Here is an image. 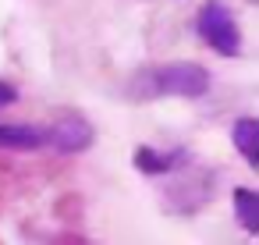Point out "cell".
I'll return each mask as SVG.
<instances>
[{"instance_id":"2","label":"cell","mask_w":259,"mask_h":245,"mask_svg":"<svg viewBox=\"0 0 259 245\" xmlns=\"http://www.w3.org/2000/svg\"><path fill=\"white\" fill-rule=\"evenodd\" d=\"M199 36L220 57H238L241 54V29H238V22H234V15L224 0H209L199 11Z\"/></svg>"},{"instance_id":"6","label":"cell","mask_w":259,"mask_h":245,"mask_svg":"<svg viewBox=\"0 0 259 245\" xmlns=\"http://www.w3.org/2000/svg\"><path fill=\"white\" fill-rule=\"evenodd\" d=\"M178 160H181V153H160V149H153V146L135 149V167H139L142 174H163V171H170Z\"/></svg>"},{"instance_id":"5","label":"cell","mask_w":259,"mask_h":245,"mask_svg":"<svg viewBox=\"0 0 259 245\" xmlns=\"http://www.w3.org/2000/svg\"><path fill=\"white\" fill-rule=\"evenodd\" d=\"M231 139H234L238 153L245 156V164L255 167V164H259V121H255V117H241V121H234Z\"/></svg>"},{"instance_id":"8","label":"cell","mask_w":259,"mask_h":245,"mask_svg":"<svg viewBox=\"0 0 259 245\" xmlns=\"http://www.w3.org/2000/svg\"><path fill=\"white\" fill-rule=\"evenodd\" d=\"M15 100H18V89H15L11 82L0 78V107H8V103H15Z\"/></svg>"},{"instance_id":"1","label":"cell","mask_w":259,"mask_h":245,"mask_svg":"<svg viewBox=\"0 0 259 245\" xmlns=\"http://www.w3.org/2000/svg\"><path fill=\"white\" fill-rule=\"evenodd\" d=\"M132 93L139 100H156V96H185V100H195V96H206L209 93V71L202 64H192V61L156 64V68H149L146 75L135 78Z\"/></svg>"},{"instance_id":"3","label":"cell","mask_w":259,"mask_h":245,"mask_svg":"<svg viewBox=\"0 0 259 245\" xmlns=\"http://www.w3.org/2000/svg\"><path fill=\"white\" fill-rule=\"evenodd\" d=\"M89 142H93V125L82 114H64L47 128V146H54L57 153H82Z\"/></svg>"},{"instance_id":"4","label":"cell","mask_w":259,"mask_h":245,"mask_svg":"<svg viewBox=\"0 0 259 245\" xmlns=\"http://www.w3.org/2000/svg\"><path fill=\"white\" fill-rule=\"evenodd\" d=\"M47 128L32 125H0V149H43Z\"/></svg>"},{"instance_id":"7","label":"cell","mask_w":259,"mask_h":245,"mask_svg":"<svg viewBox=\"0 0 259 245\" xmlns=\"http://www.w3.org/2000/svg\"><path fill=\"white\" fill-rule=\"evenodd\" d=\"M234 210H238V220L245 231H259V195L252 188H234Z\"/></svg>"}]
</instances>
